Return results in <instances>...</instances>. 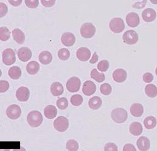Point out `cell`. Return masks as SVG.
<instances>
[{"label": "cell", "mask_w": 157, "mask_h": 151, "mask_svg": "<svg viewBox=\"0 0 157 151\" xmlns=\"http://www.w3.org/2000/svg\"><path fill=\"white\" fill-rule=\"evenodd\" d=\"M28 124L32 128H37L39 126L43 121V117L41 113L38 111H33L27 115Z\"/></svg>", "instance_id": "cell-1"}, {"label": "cell", "mask_w": 157, "mask_h": 151, "mask_svg": "<svg viewBox=\"0 0 157 151\" xmlns=\"http://www.w3.org/2000/svg\"><path fill=\"white\" fill-rule=\"evenodd\" d=\"M111 118L116 123H123L128 118V112L124 109L116 108L112 111Z\"/></svg>", "instance_id": "cell-2"}, {"label": "cell", "mask_w": 157, "mask_h": 151, "mask_svg": "<svg viewBox=\"0 0 157 151\" xmlns=\"http://www.w3.org/2000/svg\"><path fill=\"white\" fill-rule=\"evenodd\" d=\"M96 31L95 26L91 22L83 24L80 28V34L82 37L85 38H92L94 35Z\"/></svg>", "instance_id": "cell-3"}, {"label": "cell", "mask_w": 157, "mask_h": 151, "mask_svg": "<svg viewBox=\"0 0 157 151\" xmlns=\"http://www.w3.org/2000/svg\"><path fill=\"white\" fill-rule=\"evenodd\" d=\"M53 126L55 129L58 132H65L69 126L68 120L63 116H59L54 121Z\"/></svg>", "instance_id": "cell-4"}, {"label": "cell", "mask_w": 157, "mask_h": 151, "mask_svg": "<svg viewBox=\"0 0 157 151\" xmlns=\"http://www.w3.org/2000/svg\"><path fill=\"white\" fill-rule=\"evenodd\" d=\"M2 62L7 66L14 64L16 61V56L14 51L12 49H6L2 52Z\"/></svg>", "instance_id": "cell-5"}, {"label": "cell", "mask_w": 157, "mask_h": 151, "mask_svg": "<svg viewBox=\"0 0 157 151\" xmlns=\"http://www.w3.org/2000/svg\"><path fill=\"white\" fill-rule=\"evenodd\" d=\"M125 26L123 20L120 18H114L109 22V28L111 31L116 34H118L123 31Z\"/></svg>", "instance_id": "cell-6"}, {"label": "cell", "mask_w": 157, "mask_h": 151, "mask_svg": "<svg viewBox=\"0 0 157 151\" xmlns=\"http://www.w3.org/2000/svg\"><path fill=\"white\" fill-rule=\"evenodd\" d=\"M123 40L125 44L133 45L137 43L138 40V34L133 30H129L124 32L123 35Z\"/></svg>", "instance_id": "cell-7"}, {"label": "cell", "mask_w": 157, "mask_h": 151, "mask_svg": "<svg viewBox=\"0 0 157 151\" xmlns=\"http://www.w3.org/2000/svg\"><path fill=\"white\" fill-rule=\"evenodd\" d=\"M80 85L81 82L80 79L78 77L73 76L68 80L66 84V87L69 92L74 93L78 92L80 88Z\"/></svg>", "instance_id": "cell-8"}, {"label": "cell", "mask_w": 157, "mask_h": 151, "mask_svg": "<svg viewBox=\"0 0 157 151\" xmlns=\"http://www.w3.org/2000/svg\"><path fill=\"white\" fill-rule=\"evenodd\" d=\"M6 115L12 120L18 119L21 115V109L17 104L10 105L6 109Z\"/></svg>", "instance_id": "cell-9"}, {"label": "cell", "mask_w": 157, "mask_h": 151, "mask_svg": "<svg viewBox=\"0 0 157 151\" xmlns=\"http://www.w3.org/2000/svg\"><path fill=\"white\" fill-rule=\"evenodd\" d=\"M96 91V86L91 81H86L83 85L82 88V92L84 95L86 96H90L94 94Z\"/></svg>", "instance_id": "cell-10"}, {"label": "cell", "mask_w": 157, "mask_h": 151, "mask_svg": "<svg viewBox=\"0 0 157 151\" xmlns=\"http://www.w3.org/2000/svg\"><path fill=\"white\" fill-rule=\"evenodd\" d=\"M126 22L131 27H136L140 24V17L137 13L130 12L126 17Z\"/></svg>", "instance_id": "cell-11"}, {"label": "cell", "mask_w": 157, "mask_h": 151, "mask_svg": "<svg viewBox=\"0 0 157 151\" xmlns=\"http://www.w3.org/2000/svg\"><path fill=\"white\" fill-rule=\"evenodd\" d=\"M30 91L26 87H20L16 92V96L17 99L22 102L27 101L30 97Z\"/></svg>", "instance_id": "cell-12"}, {"label": "cell", "mask_w": 157, "mask_h": 151, "mask_svg": "<svg viewBox=\"0 0 157 151\" xmlns=\"http://www.w3.org/2000/svg\"><path fill=\"white\" fill-rule=\"evenodd\" d=\"M32 56L31 50L28 47H21L18 51V57L20 61L26 62L30 59Z\"/></svg>", "instance_id": "cell-13"}, {"label": "cell", "mask_w": 157, "mask_h": 151, "mask_svg": "<svg viewBox=\"0 0 157 151\" xmlns=\"http://www.w3.org/2000/svg\"><path fill=\"white\" fill-rule=\"evenodd\" d=\"M156 17H157L156 12L151 8H147L144 10L142 12V18L145 22H152L155 19Z\"/></svg>", "instance_id": "cell-14"}, {"label": "cell", "mask_w": 157, "mask_h": 151, "mask_svg": "<svg viewBox=\"0 0 157 151\" xmlns=\"http://www.w3.org/2000/svg\"><path fill=\"white\" fill-rule=\"evenodd\" d=\"M61 41L62 44L67 47H70L74 45L76 41V38L74 34L70 32H65L61 37Z\"/></svg>", "instance_id": "cell-15"}, {"label": "cell", "mask_w": 157, "mask_h": 151, "mask_svg": "<svg viewBox=\"0 0 157 151\" xmlns=\"http://www.w3.org/2000/svg\"><path fill=\"white\" fill-rule=\"evenodd\" d=\"M113 77L116 82L118 83H123L127 78V73L123 69H117L114 71Z\"/></svg>", "instance_id": "cell-16"}, {"label": "cell", "mask_w": 157, "mask_h": 151, "mask_svg": "<svg viewBox=\"0 0 157 151\" xmlns=\"http://www.w3.org/2000/svg\"><path fill=\"white\" fill-rule=\"evenodd\" d=\"M76 56L81 61H87L91 57V52L86 47H80L77 51Z\"/></svg>", "instance_id": "cell-17"}, {"label": "cell", "mask_w": 157, "mask_h": 151, "mask_svg": "<svg viewBox=\"0 0 157 151\" xmlns=\"http://www.w3.org/2000/svg\"><path fill=\"white\" fill-rule=\"evenodd\" d=\"M137 146L140 151H147L150 148V141L146 137H141L138 139Z\"/></svg>", "instance_id": "cell-18"}, {"label": "cell", "mask_w": 157, "mask_h": 151, "mask_svg": "<svg viewBox=\"0 0 157 151\" xmlns=\"http://www.w3.org/2000/svg\"><path fill=\"white\" fill-rule=\"evenodd\" d=\"M130 112L131 115L134 116L140 117L144 112L143 105L140 103L133 104L130 108Z\"/></svg>", "instance_id": "cell-19"}, {"label": "cell", "mask_w": 157, "mask_h": 151, "mask_svg": "<svg viewBox=\"0 0 157 151\" xmlns=\"http://www.w3.org/2000/svg\"><path fill=\"white\" fill-rule=\"evenodd\" d=\"M44 115L48 119H53L56 117L58 113L57 109L53 105H48L44 109Z\"/></svg>", "instance_id": "cell-20"}, {"label": "cell", "mask_w": 157, "mask_h": 151, "mask_svg": "<svg viewBox=\"0 0 157 151\" xmlns=\"http://www.w3.org/2000/svg\"><path fill=\"white\" fill-rule=\"evenodd\" d=\"M50 91L52 95L55 96H60L63 92V87L59 82H55L51 85Z\"/></svg>", "instance_id": "cell-21"}, {"label": "cell", "mask_w": 157, "mask_h": 151, "mask_svg": "<svg viewBox=\"0 0 157 151\" xmlns=\"http://www.w3.org/2000/svg\"><path fill=\"white\" fill-rule=\"evenodd\" d=\"M53 59L52 54L48 51H43L39 55V61L45 65L50 64Z\"/></svg>", "instance_id": "cell-22"}, {"label": "cell", "mask_w": 157, "mask_h": 151, "mask_svg": "<svg viewBox=\"0 0 157 151\" xmlns=\"http://www.w3.org/2000/svg\"><path fill=\"white\" fill-rule=\"evenodd\" d=\"M39 63L35 61H32L28 63L26 67V70L30 75H35L39 71Z\"/></svg>", "instance_id": "cell-23"}, {"label": "cell", "mask_w": 157, "mask_h": 151, "mask_svg": "<svg viewBox=\"0 0 157 151\" xmlns=\"http://www.w3.org/2000/svg\"><path fill=\"white\" fill-rule=\"evenodd\" d=\"M129 131L134 136H139L143 132L142 125L138 122H134L129 126Z\"/></svg>", "instance_id": "cell-24"}, {"label": "cell", "mask_w": 157, "mask_h": 151, "mask_svg": "<svg viewBox=\"0 0 157 151\" xmlns=\"http://www.w3.org/2000/svg\"><path fill=\"white\" fill-rule=\"evenodd\" d=\"M12 35L14 40L18 44H23L25 41V35L20 29H15L12 31Z\"/></svg>", "instance_id": "cell-25"}, {"label": "cell", "mask_w": 157, "mask_h": 151, "mask_svg": "<svg viewBox=\"0 0 157 151\" xmlns=\"http://www.w3.org/2000/svg\"><path fill=\"white\" fill-rule=\"evenodd\" d=\"M102 104L101 100L98 96H94L92 97L88 102V105L90 108L93 110H97L98 109Z\"/></svg>", "instance_id": "cell-26"}, {"label": "cell", "mask_w": 157, "mask_h": 151, "mask_svg": "<svg viewBox=\"0 0 157 151\" xmlns=\"http://www.w3.org/2000/svg\"><path fill=\"white\" fill-rule=\"evenodd\" d=\"M144 125L146 129H152L157 125V120L154 116H147L144 120Z\"/></svg>", "instance_id": "cell-27"}, {"label": "cell", "mask_w": 157, "mask_h": 151, "mask_svg": "<svg viewBox=\"0 0 157 151\" xmlns=\"http://www.w3.org/2000/svg\"><path fill=\"white\" fill-rule=\"evenodd\" d=\"M9 76L13 80H18L21 76V70L19 67L13 66L9 70Z\"/></svg>", "instance_id": "cell-28"}, {"label": "cell", "mask_w": 157, "mask_h": 151, "mask_svg": "<svg viewBox=\"0 0 157 151\" xmlns=\"http://www.w3.org/2000/svg\"><path fill=\"white\" fill-rule=\"evenodd\" d=\"M145 92L149 97L154 98L157 95V88L152 84H147L145 88Z\"/></svg>", "instance_id": "cell-29"}, {"label": "cell", "mask_w": 157, "mask_h": 151, "mask_svg": "<svg viewBox=\"0 0 157 151\" xmlns=\"http://www.w3.org/2000/svg\"><path fill=\"white\" fill-rule=\"evenodd\" d=\"M91 77L98 83H101L105 80V76L103 73H99L96 69H94L91 72Z\"/></svg>", "instance_id": "cell-30"}, {"label": "cell", "mask_w": 157, "mask_h": 151, "mask_svg": "<svg viewBox=\"0 0 157 151\" xmlns=\"http://www.w3.org/2000/svg\"><path fill=\"white\" fill-rule=\"evenodd\" d=\"M10 37V32L6 27L0 28V39L3 41H7Z\"/></svg>", "instance_id": "cell-31"}, {"label": "cell", "mask_w": 157, "mask_h": 151, "mask_svg": "<svg viewBox=\"0 0 157 151\" xmlns=\"http://www.w3.org/2000/svg\"><path fill=\"white\" fill-rule=\"evenodd\" d=\"M78 143L75 140H70L67 142L66 148L68 151H76L78 149Z\"/></svg>", "instance_id": "cell-32"}, {"label": "cell", "mask_w": 157, "mask_h": 151, "mask_svg": "<svg viewBox=\"0 0 157 151\" xmlns=\"http://www.w3.org/2000/svg\"><path fill=\"white\" fill-rule=\"evenodd\" d=\"M70 102L74 106H79L83 102V97L80 95H74L71 97Z\"/></svg>", "instance_id": "cell-33"}, {"label": "cell", "mask_w": 157, "mask_h": 151, "mask_svg": "<svg viewBox=\"0 0 157 151\" xmlns=\"http://www.w3.org/2000/svg\"><path fill=\"white\" fill-rule=\"evenodd\" d=\"M58 55L61 60L65 61V60H67L70 57V53L68 49L63 48V49H60L58 51Z\"/></svg>", "instance_id": "cell-34"}, {"label": "cell", "mask_w": 157, "mask_h": 151, "mask_svg": "<svg viewBox=\"0 0 157 151\" xmlns=\"http://www.w3.org/2000/svg\"><path fill=\"white\" fill-rule=\"evenodd\" d=\"M101 93L104 95H109L112 92V87L108 83H104L100 88Z\"/></svg>", "instance_id": "cell-35"}, {"label": "cell", "mask_w": 157, "mask_h": 151, "mask_svg": "<svg viewBox=\"0 0 157 151\" xmlns=\"http://www.w3.org/2000/svg\"><path fill=\"white\" fill-rule=\"evenodd\" d=\"M56 105L58 108L61 109V110H64L68 106V100L65 97H62L59 98L57 101H56Z\"/></svg>", "instance_id": "cell-36"}, {"label": "cell", "mask_w": 157, "mask_h": 151, "mask_svg": "<svg viewBox=\"0 0 157 151\" xmlns=\"http://www.w3.org/2000/svg\"><path fill=\"white\" fill-rule=\"evenodd\" d=\"M109 67V63L107 60H102L100 61L98 64V69L99 71L104 72H106Z\"/></svg>", "instance_id": "cell-37"}, {"label": "cell", "mask_w": 157, "mask_h": 151, "mask_svg": "<svg viewBox=\"0 0 157 151\" xmlns=\"http://www.w3.org/2000/svg\"><path fill=\"white\" fill-rule=\"evenodd\" d=\"M26 6L30 9H35L39 5V0H25Z\"/></svg>", "instance_id": "cell-38"}, {"label": "cell", "mask_w": 157, "mask_h": 151, "mask_svg": "<svg viewBox=\"0 0 157 151\" xmlns=\"http://www.w3.org/2000/svg\"><path fill=\"white\" fill-rule=\"evenodd\" d=\"M9 88V84L7 81L1 80L0 81V92L4 93L6 92Z\"/></svg>", "instance_id": "cell-39"}, {"label": "cell", "mask_w": 157, "mask_h": 151, "mask_svg": "<svg viewBox=\"0 0 157 151\" xmlns=\"http://www.w3.org/2000/svg\"><path fill=\"white\" fill-rule=\"evenodd\" d=\"M104 150L105 151H117L118 148L116 144L113 143H108L105 145Z\"/></svg>", "instance_id": "cell-40"}, {"label": "cell", "mask_w": 157, "mask_h": 151, "mask_svg": "<svg viewBox=\"0 0 157 151\" xmlns=\"http://www.w3.org/2000/svg\"><path fill=\"white\" fill-rule=\"evenodd\" d=\"M143 80L145 83H151L154 80V76L151 73L147 72L143 76Z\"/></svg>", "instance_id": "cell-41"}, {"label": "cell", "mask_w": 157, "mask_h": 151, "mask_svg": "<svg viewBox=\"0 0 157 151\" xmlns=\"http://www.w3.org/2000/svg\"><path fill=\"white\" fill-rule=\"evenodd\" d=\"M42 4L45 7H50L55 5L56 0H40Z\"/></svg>", "instance_id": "cell-42"}, {"label": "cell", "mask_w": 157, "mask_h": 151, "mask_svg": "<svg viewBox=\"0 0 157 151\" xmlns=\"http://www.w3.org/2000/svg\"><path fill=\"white\" fill-rule=\"evenodd\" d=\"M0 5H1L0 6H1V18H2L6 15L8 10H7V7L5 4L1 2Z\"/></svg>", "instance_id": "cell-43"}, {"label": "cell", "mask_w": 157, "mask_h": 151, "mask_svg": "<svg viewBox=\"0 0 157 151\" xmlns=\"http://www.w3.org/2000/svg\"><path fill=\"white\" fill-rule=\"evenodd\" d=\"M123 151H136V148L132 144H126L123 148Z\"/></svg>", "instance_id": "cell-44"}, {"label": "cell", "mask_w": 157, "mask_h": 151, "mask_svg": "<svg viewBox=\"0 0 157 151\" xmlns=\"http://www.w3.org/2000/svg\"><path fill=\"white\" fill-rule=\"evenodd\" d=\"M146 2H147V0H144L143 2H141L135 3L134 5L132 6V7H134V8H136V9H141V8L144 7L146 6Z\"/></svg>", "instance_id": "cell-45"}, {"label": "cell", "mask_w": 157, "mask_h": 151, "mask_svg": "<svg viewBox=\"0 0 157 151\" xmlns=\"http://www.w3.org/2000/svg\"><path fill=\"white\" fill-rule=\"evenodd\" d=\"M8 1L11 5L15 7L19 6L22 3V0H8Z\"/></svg>", "instance_id": "cell-46"}, {"label": "cell", "mask_w": 157, "mask_h": 151, "mask_svg": "<svg viewBox=\"0 0 157 151\" xmlns=\"http://www.w3.org/2000/svg\"><path fill=\"white\" fill-rule=\"evenodd\" d=\"M98 54H97V53H96V52H94V54H93V57L91 58V59L90 61V63L91 64H95L96 63L98 62Z\"/></svg>", "instance_id": "cell-47"}, {"label": "cell", "mask_w": 157, "mask_h": 151, "mask_svg": "<svg viewBox=\"0 0 157 151\" xmlns=\"http://www.w3.org/2000/svg\"><path fill=\"white\" fill-rule=\"evenodd\" d=\"M150 1L154 4H157V0H150Z\"/></svg>", "instance_id": "cell-48"}, {"label": "cell", "mask_w": 157, "mask_h": 151, "mask_svg": "<svg viewBox=\"0 0 157 151\" xmlns=\"http://www.w3.org/2000/svg\"><path fill=\"white\" fill-rule=\"evenodd\" d=\"M155 73H156V75L157 76V68H156V70H155Z\"/></svg>", "instance_id": "cell-49"}]
</instances>
